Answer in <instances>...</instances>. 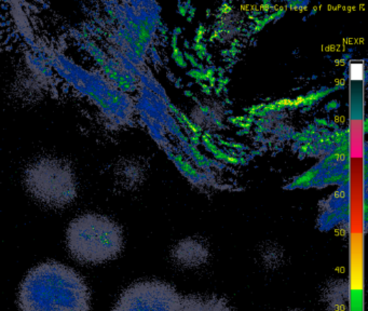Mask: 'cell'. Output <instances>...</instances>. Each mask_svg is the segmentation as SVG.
Returning a JSON list of instances; mask_svg holds the SVG:
<instances>
[{
	"mask_svg": "<svg viewBox=\"0 0 368 311\" xmlns=\"http://www.w3.org/2000/svg\"><path fill=\"white\" fill-rule=\"evenodd\" d=\"M24 185L36 201L52 209H63L77 198V179L66 161L41 157L28 164Z\"/></svg>",
	"mask_w": 368,
	"mask_h": 311,
	"instance_id": "3957f363",
	"label": "cell"
},
{
	"mask_svg": "<svg viewBox=\"0 0 368 311\" xmlns=\"http://www.w3.org/2000/svg\"><path fill=\"white\" fill-rule=\"evenodd\" d=\"M183 296L171 284L142 281L120 296L112 311H182Z\"/></svg>",
	"mask_w": 368,
	"mask_h": 311,
	"instance_id": "277c9868",
	"label": "cell"
},
{
	"mask_svg": "<svg viewBox=\"0 0 368 311\" xmlns=\"http://www.w3.org/2000/svg\"><path fill=\"white\" fill-rule=\"evenodd\" d=\"M322 301L328 311L348 310V281L343 280V279L330 281L323 290Z\"/></svg>",
	"mask_w": 368,
	"mask_h": 311,
	"instance_id": "8992f818",
	"label": "cell"
},
{
	"mask_svg": "<svg viewBox=\"0 0 368 311\" xmlns=\"http://www.w3.org/2000/svg\"><path fill=\"white\" fill-rule=\"evenodd\" d=\"M262 260L268 269H278L283 263V252L278 247L270 245L262 253Z\"/></svg>",
	"mask_w": 368,
	"mask_h": 311,
	"instance_id": "ba28073f",
	"label": "cell"
},
{
	"mask_svg": "<svg viewBox=\"0 0 368 311\" xmlns=\"http://www.w3.org/2000/svg\"><path fill=\"white\" fill-rule=\"evenodd\" d=\"M296 311H298V310H296Z\"/></svg>",
	"mask_w": 368,
	"mask_h": 311,
	"instance_id": "9c48e42d",
	"label": "cell"
},
{
	"mask_svg": "<svg viewBox=\"0 0 368 311\" xmlns=\"http://www.w3.org/2000/svg\"><path fill=\"white\" fill-rule=\"evenodd\" d=\"M171 258L178 267L193 269L206 265L210 258V251L204 241L189 238L174 247Z\"/></svg>",
	"mask_w": 368,
	"mask_h": 311,
	"instance_id": "5b68a950",
	"label": "cell"
},
{
	"mask_svg": "<svg viewBox=\"0 0 368 311\" xmlns=\"http://www.w3.org/2000/svg\"><path fill=\"white\" fill-rule=\"evenodd\" d=\"M66 245L71 256L79 263L99 265L119 256L123 235L119 225L110 217L86 213L69 223Z\"/></svg>",
	"mask_w": 368,
	"mask_h": 311,
	"instance_id": "7a4b0ae2",
	"label": "cell"
},
{
	"mask_svg": "<svg viewBox=\"0 0 368 311\" xmlns=\"http://www.w3.org/2000/svg\"><path fill=\"white\" fill-rule=\"evenodd\" d=\"M91 294L73 268L58 262L36 266L19 291L20 311H89Z\"/></svg>",
	"mask_w": 368,
	"mask_h": 311,
	"instance_id": "6da1fadb",
	"label": "cell"
},
{
	"mask_svg": "<svg viewBox=\"0 0 368 311\" xmlns=\"http://www.w3.org/2000/svg\"><path fill=\"white\" fill-rule=\"evenodd\" d=\"M182 311H232L228 301L216 295L183 296Z\"/></svg>",
	"mask_w": 368,
	"mask_h": 311,
	"instance_id": "52a82bcc",
	"label": "cell"
}]
</instances>
